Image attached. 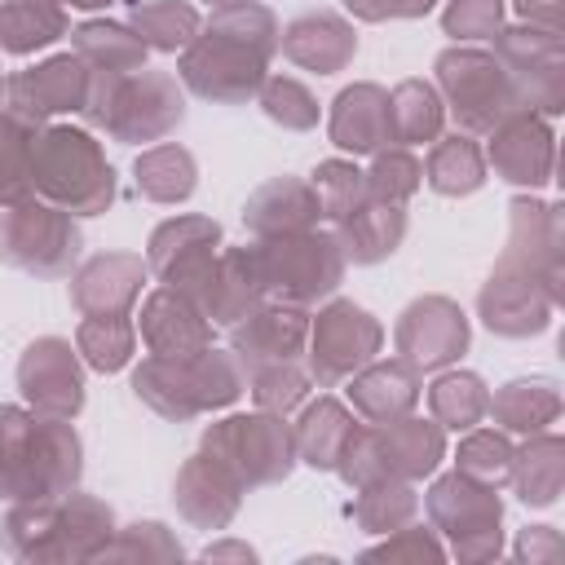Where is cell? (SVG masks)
<instances>
[{
    "label": "cell",
    "instance_id": "obj_7",
    "mask_svg": "<svg viewBox=\"0 0 565 565\" xmlns=\"http://www.w3.org/2000/svg\"><path fill=\"white\" fill-rule=\"evenodd\" d=\"M203 455H212L238 486H260V481L287 477L291 455H296V437L269 411L265 415H234V419H221L203 433Z\"/></svg>",
    "mask_w": 565,
    "mask_h": 565
},
{
    "label": "cell",
    "instance_id": "obj_41",
    "mask_svg": "<svg viewBox=\"0 0 565 565\" xmlns=\"http://www.w3.org/2000/svg\"><path fill=\"white\" fill-rule=\"evenodd\" d=\"M459 472L494 486L512 472V446L499 437V433H472L463 446H459Z\"/></svg>",
    "mask_w": 565,
    "mask_h": 565
},
{
    "label": "cell",
    "instance_id": "obj_5",
    "mask_svg": "<svg viewBox=\"0 0 565 565\" xmlns=\"http://www.w3.org/2000/svg\"><path fill=\"white\" fill-rule=\"evenodd\" d=\"M238 358H221L216 349H203L194 358H150L137 366L132 388L168 419H190L207 406H225L238 397Z\"/></svg>",
    "mask_w": 565,
    "mask_h": 565
},
{
    "label": "cell",
    "instance_id": "obj_8",
    "mask_svg": "<svg viewBox=\"0 0 565 565\" xmlns=\"http://www.w3.org/2000/svg\"><path fill=\"white\" fill-rule=\"evenodd\" d=\"M437 79L450 93L455 119L463 132H494L508 115H516V84L512 75L477 49H450L437 57Z\"/></svg>",
    "mask_w": 565,
    "mask_h": 565
},
{
    "label": "cell",
    "instance_id": "obj_20",
    "mask_svg": "<svg viewBox=\"0 0 565 565\" xmlns=\"http://www.w3.org/2000/svg\"><path fill=\"white\" fill-rule=\"evenodd\" d=\"M490 163L499 168L503 181L543 185L552 172V132L530 115H508L490 146Z\"/></svg>",
    "mask_w": 565,
    "mask_h": 565
},
{
    "label": "cell",
    "instance_id": "obj_30",
    "mask_svg": "<svg viewBox=\"0 0 565 565\" xmlns=\"http://www.w3.org/2000/svg\"><path fill=\"white\" fill-rule=\"evenodd\" d=\"M137 190L154 203H181L194 194V159L181 146H154L137 159Z\"/></svg>",
    "mask_w": 565,
    "mask_h": 565
},
{
    "label": "cell",
    "instance_id": "obj_1",
    "mask_svg": "<svg viewBox=\"0 0 565 565\" xmlns=\"http://www.w3.org/2000/svg\"><path fill=\"white\" fill-rule=\"evenodd\" d=\"M278 49V26L265 4H230L212 18L207 35H194L181 57V79L212 102H247L260 79L265 62Z\"/></svg>",
    "mask_w": 565,
    "mask_h": 565
},
{
    "label": "cell",
    "instance_id": "obj_34",
    "mask_svg": "<svg viewBox=\"0 0 565 565\" xmlns=\"http://www.w3.org/2000/svg\"><path fill=\"white\" fill-rule=\"evenodd\" d=\"M428 406L446 428H472L490 411V393H486V384L477 375L459 371V375H441L428 388Z\"/></svg>",
    "mask_w": 565,
    "mask_h": 565
},
{
    "label": "cell",
    "instance_id": "obj_10",
    "mask_svg": "<svg viewBox=\"0 0 565 565\" xmlns=\"http://www.w3.org/2000/svg\"><path fill=\"white\" fill-rule=\"evenodd\" d=\"M384 331L380 322L358 309V305H331L327 313H318L313 322V353H309V371L318 384H335L344 375H353L358 366H366L380 349Z\"/></svg>",
    "mask_w": 565,
    "mask_h": 565
},
{
    "label": "cell",
    "instance_id": "obj_45",
    "mask_svg": "<svg viewBox=\"0 0 565 565\" xmlns=\"http://www.w3.org/2000/svg\"><path fill=\"white\" fill-rule=\"evenodd\" d=\"M66 4H75V9H102V4H110V0H66Z\"/></svg>",
    "mask_w": 565,
    "mask_h": 565
},
{
    "label": "cell",
    "instance_id": "obj_38",
    "mask_svg": "<svg viewBox=\"0 0 565 565\" xmlns=\"http://www.w3.org/2000/svg\"><path fill=\"white\" fill-rule=\"evenodd\" d=\"M415 512V494L397 481V477H384V481H366L362 486V499L353 508V516L366 525V530H384L393 521H406Z\"/></svg>",
    "mask_w": 565,
    "mask_h": 565
},
{
    "label": "cell",
    "instance_id": "obj_6",
    "mask_svg": "<svg viewBox=\"0 0 565 565\" xmlns=\"http://www.w3.org/2000/svg\"><path fill=\"white\" fill-rule=\"evenodd\" d=\"M252 252H256V269H260L265 291L282 296L287 305H309V300L335 291V282L344 274L340 238L313 234V230L274 234V238L256 243Z\"/></svg>",
    "mask_w": 565,
    "mask_h": 565
},
{
    "label": "cell",
    "instance_id": "obj_28",
    "mask_svg": "<svg viewBox=\"0 0 565 565\" xmlns=\"http://www.w3.org/2000/svg\"><path fill=\"white\" fill-rule=\"evenodd\" d=\"M75 49L88 66H97L102 75H132L146 62V44L141 35H132L119 22H84L75 31Z\"/></svg>",
    "mask_w": 565,
    "mask_h": 565
},
{
    "label": "cell",
    "instance_id": "obj_35",
    "mask_svg": "<svg viewBox=\"0 0 565 565\" xmlns=\"http://www.w3.org/2000/svg\"><path fill=\"white\" fill-rule=\"evenodd\" d=\"M75 344H79V353L88 358V366H97V371H119V366L132 358L137 331H132V322H128L124 313H110V318H84Z\"/></svg>",
    "mask_w": 565,
    "mask_h": 565
},
{
    "label": "cell",
    "instance_id": "obj_18",
    "mask_svg": "<svg viewBox=\"0 0 565 565\" xmlns=\"http://www.w3.org/2000/svg\"><path fill=\"white\" fill-rule=\"evenodd\" d=\"M547 309H552V291H543L530 269H521L516 278L499 269L481 291V318L499 335H530L547 327Z\"/></svg>",
    "mask_w": 565,
    "mask_h": 565
},
{
    "label": "cell",
    "instance_id": "obj_44",
    "mask_svg": "<svg viewBox=\"0 0 565 565\" xmlns=\"http://www.w3.org/2000/svg\"><path fill=\"white\" fill-rule=\"evenodd\" d=\"M358 18L366 22H384V18H415V13H428L433 0H344Z\"/></svg>",
    "mask_w": 565,
    "mask_h": 565
},
{
    "label": "cell",
    "instance_id": "obj_33",
    "mask_svg": "<svg viewBox=\"0 0 565 565\" xmlns=\"http://www.w3.org/2000/svg\"><path fill=\"white\" fill-rule=\"evenodd\" d=\"M424 177H428V185L441 190V194H468V190L481 185L486 163H481V150H477L468 137H450V141L433 146Z\"/></svg>",
    "mask_w": 565,
    "mask_h": 565
},
{
    "label": "cell",
    "instance_id": "obj_15",
    "mask_svg": "<svg viewBox=\"0 0 565 565\" xmlns=\"http://www.w3.org/2000/svg\"><path fill=\"white\" fill-rule=\"evenodd\" d=\"M141 335L154 358H194L212 344V322L190 296H181L177 287H163L141 309Z\"/></svg>",
    "mask_w": 565,
    "mask_h": 565
},
{
    "label": "cell",
    "instance_id": "obj_21",
    "mask_svg": "<svg viewBox=\"0 0 565 565\" xmlns=\"http://www.w3.org/2000/svg\"><path fill=\"white\" fill-rule=\"evenodd\" d=\"M331 141L340 150H353V154H371L384 141H393V128H388V93L375 88V84L344 88L335 97V110H331Z\"/></svg>",
    "mask_w": 565,
    "mask_h": 565
},
{
    "label": "cell",
    "instance_id": "obj_19",
    "mask_svg": "<svg viewBox=\"0 0 565 565\" xmlns=\"http://www.w3.org/2000/svg\"><path fill=\"white\" fill-rule=\"evenodd\" d=\"M278 49H282L296 66H309V71H318V75H331V71H340V66L353 57L358 35H353V26H349L344 18H335V13H305V18H296V22L282 31Z\"/></svg>",
    "mask_w": 565,
    "mask_h": 565
},
{
    "label": "cell",
    "instance_id": "obj_39",
    "mask_svg": "<svg viewBox=\"0 0 565 565\" xmlns=\"http://www.w3.org/2000/svg\"><path fill=\"white\" fill-rule=\"evenodd\" d=\"M260 106H265V115H269L274 124H282V128H313V124H318V102L309 97V88H305L300 79H287V75H278V79L265 84Z\"/></svg>",
    "mask_w": 565,
    "mask_h": 565
},
{
    "label": "cell",
    "instance_id": "obj_16",
    "mask_svg": "<svg viewBox=\"0 0 565 565\" xmlns=\"http://www.w3.org/2000/svg\"><path fill=\"white\" fill-rule=\"evenodd\" d=\"M216 243H221V230L216 221H203V216H177V221H163L150 238V269L168 282V287H185L212 256H216Z\"/></svg>",
    "mask_w": 565,
    "mask_h": 565
},
{
    "label": "cell",
    "instance_id": "obj_29",
    "mask_svg": "<svg viewBox=\"0 0 565 565\" xmlns=\"http://www.w3.org/2000/svg\"><path fill=\"white\" fill-rule=\"evenodd\" d=\"M388 128H393V141L402 146H415V141H433L441 132V102L428 84L419 79H406L388 93Z\"/></svg>",
    "mask_w": 565,
    "mask_h": 565
},
{
    "label": "cell",
    "instance_id": "obj_2",
    "mask_svg": "<svg viewBox=\"0 0 565 565\" xmlns=\"http://www.w3.org/2000/svg\"><path fill=\"white\" fill-rule=\"evenodd\" d=\"M79 477V441L66 419L0 406V494L13 503H49Z\"/></svg>",
    "mask_w": 565,
    "mask_h": 565
},
{
    "label": "cell",
    "instance_id": "obj_37",
    "mask_svg": "<svg viewBox=\"0 0 565 565\" xmlns=\"http://www.w3.org/2000/svg\"><path fill=\"white\" fill-rule=\"evenodd\" d=\"M313 190H318L322 216L340 221V216H349V212H353V207L366 199V177H362L353 163L331 159V163H322V168L313 172Z\"/></svg>",
    "mask_w": 565,
    "mask_h": 565
},
{
    "label": "cell",
    "instance_id": "obj_13",
    "mask_svg": "<svg viewBox=\"0 0 565 565\" xmlns=\"http://www.w3.org/2000/svg\"><path fill=\"white\" fill-rule=\"evenodd\" d=\"M397 353L411 362V366H446L455 362L463 349H468V318L459 313V305L441 300V296H428V300H415L397 331Z\"/></svg>",
    "mask_w": 565,
    "mask_h": 565
},
{
    "label": "cell",
    "instance_id": "obj_47",
    "mask_svg": "<svg viewBox=\"0 0 565 565\" xmlns=\"http://www.w3.org/2000/svg\"><path fill=\"white\" fill-rule=\"evenodd\" d=\"M521 4H530V0H521Z\"/></svg>",
    "mask_w": 565,
    "mask_h": 565
},
{
    "label": "cell",
    "instance_id": "obj_43",
    "mask_svg": "<svg viewBox=\"0 0 565 565\" xmlns=\"http://www.w3.org/2000/svg\"><path fill=\"white\" fill-rule=\"evenodd\" d=\"M503 18V0H455L446 9V31L455 40H486L499 31Z\"/></svg>",
    "mask_w": 565,
    "mask_h": 565
},
{
    "label": "cell",
    "instance_id": "obj_26",
    "mask_svg": "<svg viewBox=\"0 0 565 565\" xmlns=\"http://www.w3.org/2000/svg\"><path fill=\"white\" fill-rule=\"evenodd\" d=\"M353 428H358L353 411H344L340 402L322 397L318 406L305 411V419L296 428V450L313 468H335L340 455H344V446H349V437H353Z\"/></svg>",
    "mask_w": 565,
    "mask_h": 565
},
{
    "label": "cell",
    "instance_id": "obj_3",
    "mask_svg": "<svg viewBox=\"0 0 565 565\" xmlns=\"http://www.w3.org/2000/svg\"><path fill=\"white\" fill-rule=\"evenodd\" d=\"M84 115L93 124H106L119 141H159L168 128L181 124V88L168 75L132 71V75H102L93 71Z\"/></svg>",
    "mask_w": 565,
    "mask_h": 565
},
{
    "label": "cell",
    "instance_id": "obj_14",
    "mask_svg": "<svg viewBox=\"0 0 565 565\" xmlns=\"http://www.w3.org/2000/svg\"><path fill=\"white\" fill-rule=\"evenodd\" d=\"M88 84L93 71L84 57H53L44 66H31L22 75L9 79V106L22 119H44V115H62V110H84L88 102Z\"/></svg>",
    "mask_w": 565,
    "mask_h": 565
},
{
    "label": "cell",
    "instance_id": "obj_23",
    "mask_svg": "<svg viewBox=\"0 0 565 565\" xmlns=\"http://www.w3.org/2000/svg\"><path fill=\"white\" fill-rule=\"evenodd\" d=\"M305 344V318L296 309H269V313H252L247 327L234 331V353L238 366L260 371L274 362H291Z\"/></svg>",
    "mask_w": 565,
    "mask_h": 565
},
{
    "label": "cell",
    "instance_id": "obj_36",
    "mask_svg": "<svg viewBox=\"0 0 565 565\" xmlns=\"http://www.w3.org/2000/svg\"><path fill=\"white\" fill-rule=\"evenodd\" d=\"M561 441L543 437L534 450L512 455V477H516V494L525 503H552L561 490Z\"/></svg>",
    "mask_w": 565,
    "mask_h": 565
},
{
    "label": "cell",
    "instance_id": "obj_11",
    "mask_svg": "<svg viewBox=\"0 0 565 565\" xmlns=\"http://www.w3.org/2000/svg\"><path fill=\"white\" fill-rule=\"evenodd\" d=\"M428 512L433 521L455 539L463 552L468 539H481V552H499V499L486 481L455 472L428 490Z\"/></svg>",
    "mask_w": 565,
    "mask_h": 565
},
{
    "label": "cell",
    "instance_id": "obj_24",
    "mask_svg": "<svg viewBox=\"0 0 565 565\" xmlns=\"http://www.w3.org/2000/svg\"><path fill=\"white\" fill-rule=\"evenodd\" d=\"M419 397V380H415V366L402 358V362H380L371 371H362L353 384H349V402L362 419L371 424H388L397 415H406Z\"/></svg>",
    "mask_w": 565,
    "mask_h": 565
},
{
    "label": "cell",
    "instance_id": "obj_32",
    "mask_svg": "<svg viewBox=\"0 0 565 565\" xmlns=\"http://www.w3.org/2000/svg\"><path fill=\"white\" fill-rule=\"evenodd\" d=\"M132 4H137L132 9V31L141 35L146 49L172 53V49H185L199 35V13L181 0H146V4L132 0Z\"/></svg>",
    "mask_w": 565,
    "mask_h": 565
},
{
    "label": "cell",
    "instance_id": "obj_27",
    "mask_svg": "<svg viewBox=\"0 0 565 565\" xmlns=\"http://www.w3.org/2000/svg\"><path fill=\"white\" fill-rule=\"evenodd\" d=\"M66 31V13L57 0H0V49L31 53L53 44Z\"/></svg>",
    "mask_w": 565,
    "mask_h": 565
},
{
    "label": "cell",
    "instance_id": "obj_40",
    "mask_svg": "<svg viewBox=\"0 0 565 565\" xmlns=\"http://www.w3.org/2000/svg\"><path fill=\"white\" fill-rule=\"evenodd\" d=\"M424 168L406 154V150H388L375 159L371 177H366V199H380V203H402L406 194H415Z\"/></svg>",
    "mask_w": 565,
    "mask_h": 565
},
{
    "label": "cell",
    "instance_id": "obj_9",
    "mask_svg": "<svg viewBox=\"0 0 565 565\" xmlns=\"http://www.w3.org/2000/svg\"><path fill=\"white\" fill-rule=\"evenodd\" d=\"M0 256L26 274H66L79 256V230L62 207H9L0 212Z\"/></svg>",
    "mask_w": 565,
    "mask_h": 565
},
{
    "label": "cell",
    "instance_id": "obj_42",
    "mask_svg": "<svg viewBox=\"0 0 565 565\" xmlns=\"http://www.w3.org/2000/svg\"><path fill=\"white\" fill-rule=\"evenodd\" d=\"M305 388H309V380L291 362H274V366L252 371V393L265 411H291L305 397Z\"/></svg>",
    "mask_w": 565,
    "mask_h": 565
},
{
    "label": "cell",
    "instance_id": "obj_4",
    "mask_svg": "<svg viewBox=\"0 0 565 565\" xmlns=\"http://www.w3.org/2000/svg\"><path fill=\"white\" fill-rule=\"evenodd\" d=\"M31 185L79 216H93L115 199V172L79 128H49L31 137Z\"/></svg>",
    "mask_w": 565,
    "mask_h": 565
},
{
    "label": "cell",
    "instance_id": "obj_46",
    "mask_svg": "<svg viewBox=\"0 0 565 565\" xmlns=\"http://www.w3.org/2000/svg\"><path fill=\"white\" fill-rule=\"evenodd\" d=\"M216 9H230V4H252V0H212Z\"/></svg>",
    "mask_w": 565,
    "mask_h": 565
},
{
    "label": "cell",
    "instance_id": "obj_12",
    "mask_svg": "<svg viewBox=\"0 0 565 565\" xmlns=\"http://www.w3.org/2000/svg\"><path fill=\"white\" fill-rule=\"evenodd\" d=\"M18 384L26 393V402L40 411V415H53V419H71L79 406H84V380H79V366H75V353L66 340L49 335V340H35L22 362H18Z\"/></svg>",
    "mask_w": 565,
    "mask_h": 565
},
{
    "label": "cell",
    "instance_id": "obj_31",
    "mask_svg": "<svg viewBox=\"0 0 565 565\" xmlns=\"http://www.w3.org/2000/svg\"><path fill=\"white\" fill-rule=\"evenodd\" d=\"M556 384L552 380H512L503 384L499 397H490V411L499 415L503 428H516V433H534L543 424L556 419Z\"/></svg>",
    "mask_w": 565,
    "mask_h": 565
},
{
    "label": "cell",
    "instance_id": "obj_22",
    "mask_svg": "<svg viewBox=\"0 0 565 565\" xmlns=\"http://www.w3.org/2000/svg\"><path fill=\"white\" fill-rule=\"evenodd\" d=\"M322 216V203H318V190H309L305 181H269L252 194L243 221L252 234L260 238H274V234H291V230H309L313 221Z\"/></svg>",
    "mask_w": 565,
    "mask_h": 565
},
{
    "label": "cell",
    "instance_id": "obj_25",
    "mask_svg": "<svg viewBox=\"0 0 565 565\" xmlns=\"http://www.w3.org/2000/svg\"><path fill=\"white\" fill-rule=\"evenodd\" d=\"M406 234V216L397 203H380V199H362L349 216H340V247L344 256H353L358 265H375L384 260Z\"/></svg>",
    "mask_w": 565,
    "mask_h": 565
},
{
    "label": "cell",
    "instance_id": "obj_17",
    "mask_svg": "<svg viewBox=\"0 0 565 565\" xmlns=\"http://www.w3.org/2000/svg\"><path fill=\"white\" fill-rule=\"evenodd\" d=\"M141 278H146V265L141 256H124V252H110V256H93L75 287H71V300L84 318H110V313H124L137 291H141Z\"/></svg>",
    "mask_w": 565,
    "mask_h": 565
}]
</instances>
